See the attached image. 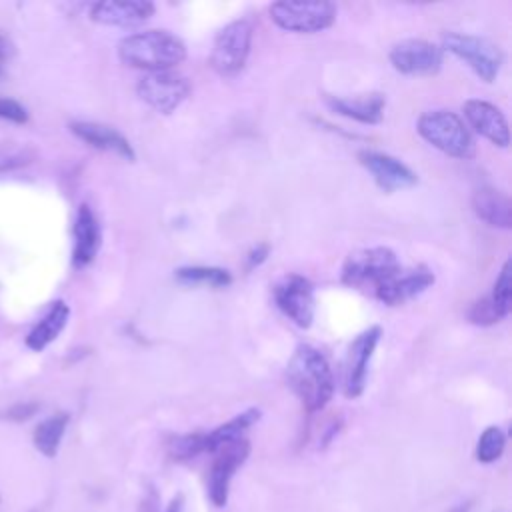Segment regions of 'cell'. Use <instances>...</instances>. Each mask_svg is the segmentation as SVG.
Listing matches in <instances>:
<instances>
[{
	"mask_svg": "<svg viewBox=\"0 0 512 512\" xmlns=\"http://www.w3.org/2000/svg\"><path fill=\"white\" fill-rule=\"evenodd\" d=\"M290 390L298 396L308 412L322 410L334 394V374L326 356L310 346L300 344L286 366Z\"/></svg>",
	"mask_w": 512,
	"mask_h": 512,
	"instance_id": "1",
	"label": "cell"
},
{
	"mask_svg": "<svg viewBox=\"0 0 512 512\" xmlns=\"http://www.w3.org/2000/svg\"><path fill=\"white\" fill-rule=\"evenodd\" d=\"M118 58L130 68L162 72L186 58V44L168 30H144L120 40Z\"/></svg>",
	"mask_w": 512,
	"mask_h": 512,
	"instance_id": "2",
	"label": "cell"
},
{
	"mask_svg": "<svg viewBox=\"0 0 512 512\" xmlns=\"http://www.w3.org/2000/svg\"><path fill=\"white\" fill-rule=\"evenodd\" d=\"M402 272V264L390 248H362L348 254L342 266V284L374 298Z\"/></svg>",
	"mask_w": 512,
	"mask_h": 512,
	"instance_id": "3",
	"label": "cell"
},
{
	"mask_svg": "<svg viewBox=\"0 0 512 512\" xmlns=\"http://www.w3.org/2000/svg\"><path fill=\"white\" fill-rule=\"evenodd\" d=\"M418 134L454 158H470L474 154V140L462 118L450 110H430L418 118Z\"/></svg>",
	"mask_w": 512,
	"mask_h": 512,
	"instance_id": "4",
	"label": "cell"
},
{
	"mask_svg": "<svg viewBox=\"0 0 512 512\" xmlns=\"http://www.w3.org/2000/svg\"><path fill=\"white\" fill-rule=\"evenodd\" d=\"M442 50H448L450 54L466 62L472 72L484 82H492L504 62L502 50L494 42L474 34L446 32L442 36Z\"/></svg>",
	"mask_w": 512,
	"mask_h": 512,
	"instance_id": "5",
	"label": "cell"
},
{
	"mask_svg": "<svg viewBox=\"0 0 512 512\" xmlns=\"http://www.w3.org/2000/svg\"><path fill=\"white\" fill-rule=\"evenodd\" d=\"M272 22L288 32L314 34L330 28L336 20L332 2H274L268 8Z\"/></svg>",
	"mask_w": 512,
	"mask_h": 512,
	"instance_id": "6",
	"label": "cell"
},
{
	"mask_svg": "<svg viewBox=\"0 0 512 512\" xmlns=\"http://www.w3.org/2000/svg\"><path fill=\"white\" fill-rule=\"evenodd\" d=\"M252 24L248 20H234L226 24L214 38L210 64L222 76L238 74L250 54Z\"/></svg>",
	"mask_w": 512,
	"mask_h": 512,
	"instance_id": "7",
	"label": "cell"
},
{
	"mask_svg": "<svg viewBox=\"0 0 512 512\" xmlns=\"http://www.w3.org/2000/svg\"><path fill=\"white\" fill-rule=\"evenodd\" d=\"M136 92L142 102L160 114L174 112L190 94V82L182 74L172 70L148 72L136 84Z\"/></svg>",
	"mask_w": 512,
	"mask_h": 512,
	"instance_id": "8",
	"label": "cell"
},
{
	"mask_svg": "<svg viewBox=\"0 0 512 512\" xmlns=\"http://www.w3.org/2000/svg\"><path fill=\"white\" fill-rule=\"evenodd\" d=\"M274 302L296 326L308 328L314 320V286L300 274H288L274 286Z\"/></svg>",
	"mask_w": 512,
	"mask_h": 512,
	"instance_id": "9",
	"label": "cell"
},
{
	"mask_svg": "<svg viewBox=\"0 0 512 512\" xmlns=\"http://www.w3.org/2000/svg\"><path fill=\"white\" fill-rule=\"evenodd\" d=\"M388 58L394 70L408 76H432L442 68V48L422 38L394 44Z\"/></svg>",
	"mask_w": 512,
	"mask_h": 512,
	"instance_id": "10",
	"label": "cell"
},
{
	"mask_svg": "<svg viewBox=\"0 0 512 512\" xmlns=\"http://www.w3.org/2000/svg\"><path fill=\"white\" fill-rule=\"evenodd\" d=\"M214 454L216 456L208 476V496L214 506L222 508L228 502V490L236 470L246 462L250 454V442L242 438L218 448Z\"/></svg>",
	"mask_w": 512,
	"mask_h": 512,
	"instance_id": "11",
	"label": "cell"
},
{
	"mask_svg": "<svg viewBox=\"0 0 512 512\" xmlns=\"http://www.w3.org/2000/svg\"><path fill=\"white\" fill-rule=\"evenodd\" d=\"M382 336L380 326H370L360 332L348 348L346 362H344V394L348 398H358L366 388L368 378V364L376 350V344Z\"/></svg>",
	"mask_w": 512,
	"mask_h": 512,
	"instance_id": "12",
	"label": "cell"
},
{
	"mask_svg": "<svg viewBox=\"0 0 512 512\" xmlns=\"http://www.w3.org/2000/svg\"><path fill=\"white\" fill-rule=\"evenodd\" d=\"M360 164L372 174L374 182L384 190V192H396L410 188L418 182L416 172H412L404 162L390 154L374 152V150H362L358 154Z\"/></svg>",
	"mask_w": 512,
	"mask_h": 512,
	"instance_id": "13",
	"label": "cell"
},
{
	"mask_svg": "<svg viewBox=\"0 0 512 512\" xmlns=\"http://www.w3.org/2000/svg\"><path fill=\"white\" fill-rule=\"evenodd\" d=\"M154 10V4L148 0H108L92 4L90 18L106 26L132 28L144 24Z\"/></svg>",
	"mask_w": 512,
	"mask_h": 512,
	"instance_id": "14",
	"label": "cell"
},
{
	"mask_svg": "<svg viewBox=\"0 0 512 512\" xmlns=\"http://www.w3.org/2000/svg\"><path fill=\"white\" fill-rule=\"evenodd\" d=\"M462 110L470 128H474L480 136H484L486 140H490L500 148L508 146L510 142L508 122L500 112V108H496L486 100H466Z\"/></svg>",
	"mask_w": 512,
	"mask_h": 512,
	"instance_id": "15",
	"label": "cell"
},
{
	"mask_svg": "<svg viewBox=\"0 0 512 512\" xmlns=\"http://www.w3.org/2000/svg\"><path fill=\"white\" fill-rule=\"evenodd\" d=\"M100 242H102V232H100L96 214L88 204H80L74 220V250H72L74 266L76 268L88 266L96 258L100 250Z\"/></svg>",
	"mask_w": 512,
	"mask_h": 512,
	"instance_id": "16",
	"label": "cell"
},
{
	"mask_svg": "<svg viewBox=\"0 0 512 512\" xmlns=\"http://www.w3.org/2000/svg\"><path fill=\"white\" fill-rule=\"evenodd\" d=\"M70 132L78 136L82 142L90 144L92 148L114 152L126 160H134V148L132 144L114 128L102 122H70Z\"/></svg>",
	"mask_w": 512,
	"mask_h": 512,
	"instance_id": "17",
	"label": "cell"
},
{
	"mask_svg": "<svg viewBox=\"0 0 512 512\" xmlns=\"http://www.w3.org/2000/svg\"><path fill=\"white\" fill-rule=\"evenodd\" d=\"M434 284V274L426 266H416L410 270H404L380 292L376 300L388 304V306H398L404 304L416 296H420L426 288Z\"/></svg>",
	"mask_w": 512,
	"mask_h": 512,
	"instance_id": "18",
	"label": "cell"
},
{
	"mask_svg": "<svg viewBox=\"0 0 512 512\" xmlns=\"http://www.w3.org/2000/svg\"><path fill=\"white\" fill-rule=\"evenodd\" d=\"M472 208H474V214L480 220H484L488 226L504 228V230L512 226L510 198L492 186H482L474 192Z\"/></svg>",
	"mask_w": 512,
	"mask_h": 512,
	"instance_id": "19",
	"label": "cell"
},
{
	"mask_svg": "<svg viewBox=\"0 0 512 512\" xmlns=\"http://www.w3.org/2000/svg\"><path fill=\"white\" fill-rule=\"evenodd\" d=\"M384 104H386V98L378 92L362 94L356 98H332V96L328 98V106L334 112L362 124H378L384 114Z\"/></svg>",
	"mask_w": 512,
	"mask_h": 512,
	"instance_id": "20",
	"label": "cell"
},
{
	"mask_svg": "<svg viewBox=\"0 0 512 512\" xmlns=\"http://www.w3.org/2000/svg\"><path fill=\"white\" fill-rule=\"evenodd\" d=\"M70 316V308L64 300H56L48 312L36 322V326L26 336V346L34 352H42L48 344H52L58 334L64 330Z\"/></svg>",
	"mask_w": 512,
	"mask_h": 512,
	"instance_id": "21",
	"label": "cell"
},
{
	"mask_svg": "<svg viewBox=\"0 0 512 512\" xmlns=\"http://www.w3.org/2000/svg\"><path fill=\"white\" fill-rule=\"evenodd\" d=\"M260 418V410L258 408H248L240 414H236L234 418H230L228 422L220 424L218 428H214L212 432L206 434V452H216L218 448L230 444V442H236V440H242L246 430L256 424Z\"/></svg>",
	"mask_w": 512,
	"mask_h": 512,
	"instance_id": "22",
	"label": "cell"
},
{
	"mask_svg": "<svg viewBox=\"0 0 512 512\" xmlns=\"http://www.w3.org/2000/svg\"><path fill=\"white\" fill-rule=\"evenodd\" d=\"M68 422H70V416L68 412H56L52 416H48L46 420H42L34 432H32V442H34V448L46 456V458H54L58 454V448H60V442L64 438V432L68 428Z\"/></svg>",
	"mask_w": 512,
	"mask_h": 512,
	"instance_id": "23",
	"label": "cell"
},
{
	"mask_svg": "<svg viewBox=\"0 0 512 512\" xmlns=\"http://www.w3.org/2000/svg\"><path fill=\"white\" fill-rule=\"evenodd\" d=\"M176 278L182 284L212 286V288H226L232 282L230 272L216 266H184L176 270Z\"/></svg>",
	"mask_w": 512,
	"mask_h": 512,
	"instance_id": "24",
	"label": "cell"
},
{
	"mask_svg": "<svg viewBox=\"0 0 512 512\" xmlns=\"http://www.w3.org/2000/svg\"><path fill=\"white\" fill-rule=\"evenodd\" d=\"M202 452H206V434H202V432L174 436L168 442V456L178 462L196 458Z\"/></svg>",
	"mask_w": 512,
	"mask_h": 512,
	"instance_id": "25",
	"label": "cell"
},
{
	"mask_svg": "<svg viewBox=\"0 0 512 512\" xmlns=\"http://www.w3.org/2000/svg\"><path fill=\"white\" fill-rule=\"evenodd\" d=\"M506 446V434L502 432V428L498 426H488L476 444V460L482 464H490L496 462Z\"/></svg>",
	"mask_w": 512,
	"mask_h": 512,
	"instance_id": "26",
	"label": "cell"
},
{
	"mask_svg": "<svg viewBox=\"0 0 512 512\" xmlns=\"http://www.w3.org/2000/svg\"><path fill=\"white\" fill-rule=\"evenodd\" d=\"M494 312L498 314V318H506L510 314V300H512V280H510V260L504 262L494 288H492V296L488 298Z\"/></svg>",
	"mask_w": 512,
	"mask_h": 512,
	"instance_id": "27",
	"label": "cell"
},
{
	"mask_svg": "<svg viewBox=\"0 0 512 512\" xmlns=\"http://www.w3.org/2000/svg\"><path fill=\"white\" fill-rule=\"evenodd\" d=\"M0 118L10 120L14 124H26L28 122V112L18 100L0 98Z\"/></svg>",
	"mask_w": 512,
	"mask_h": 512,
	"instance_id": "28",
	"label": "cell"
},
{
	"mask_svg": "<svg viewBox=\"0 0 512 512\" xmlns=\"http://www.w3.org/2000/svg\"><path fill=\"white\" fill-rule=\"evenodd\" d=\"M470 320H472L474 324H494V322H498L500 318H498V314L494 312L490 300L486 298V300H478V302L472 306V310H470Z\"/></svg>",
	"mask_w": 512,
	"mask_h": 512,
	"instance_id": "29",
	"label": "cell"
},
{
	"mask_svg": "<svg viewBox=\"0 0 512 512\" xmlns=\"http://www.w3.org/2000/svg\"><path fill=\"white\" fill-rule=\"evenodd\" d=\"M38 408L40 406L36 402H18L10 406L4 414H0V418H6L10 422H24V420H30L38 412Z\"/></svg>",
	"mask_w": 512,
	"mask_h": 512,
	"instance_id": "30",
	"label": "cell"
},
{
	"mask_svg": "<svg viewBox=\"0 0 512 512\" xmlns=\"http://www.w3.org/2000/svg\"><path fill=\"white\" fill-rule=\"evenodd\" d=\"M266 256H268V244H258L248 254V268H254V266L262 264L266 260Z\"/></svg>",
	"mask_w": 512,
	"mask_h": 512,
	"instance_id": "31",
	"label": "cell"
},
{
	"mask_svg": "<svg viewBox=\"0 0 512 512\" xmlns=\"http://www.w3.org/2000/svg\"><path fill=\"white\" fill-rule=\"evenodd\" d=\"M140 512H158V496H156L154 488H150L148 496H144V500L140 504Z\"/></svg>",
	"mask_w": 512,
	"mask_h": 512,
	"instance_id": "32",
	"label": "cell"
},
{
	"mask_svg": "<svg viewBox=\"0 0 512 512\" xmlns=\"http://www.w3.org/2000/svg\"><path fill=\"white\" fill-rule=\"evenodd\" d=\"M166 512H184V496H182V494L174 496V498L170 500Z\"/></svg>",
	"mask_w": 512,
	"mask_h": 512,
	"instance_id": "33",
	"label": "cell"
},
{
	"mask_svg": "<svg viewBox=\"0 0 512 512\" xmlns=\"http://www.w3.org/2000/svg\"><path fill=\"white\" fill-rule=\"evenodd\" d=\"M8 56H10V44H8V40L4 38V34L0 32V66L6 62Z\"/></svg>",
	"mask_w": 512,
	"mask_h": 512,
	"instance_id": "34",
	"label": "cell"
},
{
	"mask_svg": "<svg viewBox=\"0 0 512 512\" xmlns=\"http://www.w3.org/2000/svg\"><path fill=\"white\" fill-rule=\"evenodd\" d=\"M470 508H472V504H470V502H462V504L452 506L448 512H470Z\"/></svg>",
	"mask_w": 512,
	"mask_h": 512,
	"instance_id": "35",
	"label": "cell"
}]
</instances>
